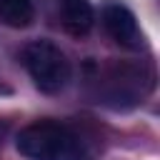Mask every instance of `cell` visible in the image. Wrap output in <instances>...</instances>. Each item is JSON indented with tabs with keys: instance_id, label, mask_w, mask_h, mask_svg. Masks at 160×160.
<instances>
[{
	"instance_id": "6da1fadb",
	"label": "cell",
	"mask_w": 160,
	"mask_h": 160,
	"mask_svg": "<svg viewBox=\"0 0 160 160\" xmlns=\"http://www.w3.org/2000/svg\"><path fill=\"white\" fill-rule=\"evenodd\" d=\"M15 148L28 160H90L88 142L65 122L58 120H38L25 125Z\"/></svg>"
},
{
	"instance_id": "5b68a950",
	"label": "cell",
	"mask_w": 160,
	"mask_h": 160,
	"mask_svg": "<svg viewBox=\"0 0 160 160\" xmlns=\"http://www.w3.org/2000/svg\"><path fill=\"white\" fill-rule=\"evenodd\" d=\"M35 20L32 0H0V22L8 28H28Z\"/></svg>"
},
{
	"instance_id": "277c9868",
	"label": "cell",
	"mask_w": 160,
	"mask_h": 160,
	"mask_svg": "<svg viewBox=\"0 0 160 160\" xmlns=\"http://www.w3.org/2000/svg\"><path fill=\"white\" fill-rule=\"evenodd\" d=\"M58 15L70 35H88L95 25V10L90 0H58Z\"/></svg>"
},
{
	"instance_id": "3957f363",
	"label": "cell",
	"mask_w": 160,
	"mask_h": 160,
	"mask_svg": "<svg viewBox=\"0 0 160 160\" xmlns=\"http://www.w3.org/2000/svg\"><path fill=\"white\" fill-rule=\"evenodd\" d=\"M102 28L108 30V35L118 45L130 48V50L142 48V30L138 25L135 12L128 5H122V2H108L102 8Z\"/></svg>"
},
{
	"instance_id": "7a4b0ae2",
	"label": "cell",
	"mask_w": 160,
	"mask_h": 160,
	"mask_svg": "<svg viewBox=\"0 0 160 160\" xmlns=\"http://www.w3.org/2000/svg\"><path fill=\"white\" fill-rule=\"evenodd\" d=\"M22 62H25L30 80L35 82V88L40 92L55 95V92L65 90V85L70 82V72H72L70 60L50 40L28 42L25 50H22Z\"/></svg>"
},
{
	"instance_id": "8992f818",
	"label": "cell",
	"mask_w": 160,
	"mask_h": 160,
	"mask_svg": "<svg viewBox=\"0 0 160 160\" xmlns=\"http://www.w3.org/2000/svg\"><path fill=\"white\" fill-rule=\"evenodd\" d=\"M8 132H10V122H8L5 118H0V145L5 142V138H8Z\"/></svg>"
}]
</instances>
